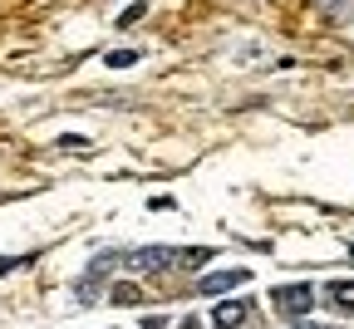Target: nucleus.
Returning a JSON list of instances; mask_svg holds the SVG:
<instances>
[{
  "mask_svg": "<svg viewBox=\"0 0 354 329\" xmlns=\"http://www.w3.org/2000/svg\"><path fill=\"white\" fill-rule=\"evenodd\" d=\"M271 305H276V314L300 319V314H310V310H315V290H310V285H300V280H295V285H276V290H271Z\"/></svg>",
  "mask_w": 354,
  "mask_h": 329,
  "instance_id": "nucleus-1",
  "label": "nucleus"
},
{
  "mask_svg": "<svg viewBox=\"0 0 354 329\" xmlns=\"http://www.w3.org/2000/svg\"><path fill=\"white\" fill-rule=\"evenodd\" d=\"M128 261H133V270H177V251L172 246H143Z\"/></svg>",
  "mask_w": 354,
  "mask_h": 329,
  "instance_id": "nucleus-2",
  "label": "nucleus"
},
{
  "mask_svg": "<svg viewBox=\"0 0 354 329\" xmlns=\"http://www.w3.org/2000/svg\"><path fill=\"white\" fill-rule=\"evenodd\" d=\"M246 319H251V305L246 300H227V305L212 310V329H241Z\"/></svg>",
  "mask_w": 354,
  "mask_h": 329,
  "instance_id": "nucleus-3",
  "label": "nucleus"
},
{
  "mask_svg": "<svg viewBox=\"0 0 354 329\" xmlns=\"http://www.w3.org/2000/svg\"><path fill=\"white\" fill-rule=\"evenodd\" d=\"M246 270H216V275H202L197 280V295H221V290H232V285H246Z\"/></svg>",
  "mask_w": 354,
  "mask_h": 329,
  "instance_id": "nucleus-4",
  "label": "nucleus"
},
{
  "mask_svg": "<svg viewBox=\"0 0 354 329\" xmlns=\"http://www.w3.org/2000/svg\"><path fill=\"white\" fill-rule=\"evenodd\" d=\"M325 300H330L339 314H349V310H354V280H330V285H325Z\"/></svg>",
  "mask_w": 354,
  "mask_h": 329,
  "instance_id": "nucleus-5",
  "label": "nucleus"
},
{
  "mask_svg": "<svg viewBox=\"0 0 354 329\" xmlns=\"http://www.w3.org/2000/svg\"><path fill=\"white\" fill-rule=\"evenodd\" d=\"M216 251L212 246H187V251H177V270H202Z\"/></svg>",
  "mask_w": 354,
  "mask_h": 329,
  "instance_id": "nucleus-6",
  "label": "nucleus"
},
{
  "mask_svg": "<svg viewBox=\"0 0 354 329\" xmlns=\"http://www.w3.org/2000/svg\"><path fill=\"white\" fill-rule=\"evenodd\" d=\"M109 300H113V305H138V300H143V290H138V285H123V280H118V285L109 290Z\"/></svg>",
  "mask_w": 354,
  "mask_h": 329,
  "instance_id": "nucleus-7",
  "label": "nucleus"
},
{
  "mask_svg": "<svg viewBox=\"0 0 354 329\" xmlns=\"http://www.w3.org/2000/svg\"><path fill=\"white\" fill-rule=\"evenodd\" d=\"M133 59H138L133 50H113V55H109V64H113V69H123V64H133Z\"/></svg>",
  "mask_w": 354,
  "mask_h": 329,
  "instance_id": "nucleus-8",
  "label": "nucleus"
},
{
  "mask_svg": "<svg viewBox=\"0 0 354 329\" xmlns=\"http://www.w3.org/2000/svg\"><path fill=\"white\" fill-rule=\"evenodd\" d=\"M15 265H25V256H6V261H0V275H6V270H15Z\"/></svg>",
  "mask_w": 354,
  "mask_h": 329,
  "instance_id": "nucleus-9",
  "label": "nucleus"
},
{
  "mask_svg": "<svg viewBox=\"0 0 354 329\" xmlns=\"http://www.w3.org/2000/svg\"><path fill=\"white\" fill-rule=\"evenodd\" d=\"M143 329H167V314H162V319H158V314H148V319H143Z\"/></svg>",
  "mask_w": 354,
  "mask_h": 329,
  "instance_id": "nucleus-10",
  "label": "nucleus"
}]
</instances>
